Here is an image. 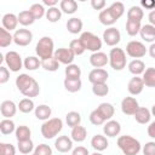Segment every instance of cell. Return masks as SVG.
Masks as SVG:
<instances>
[{
	"label": "cell",
	"mask_w": 155,
	"mask_h": 155,
	"mask_svg": "<svg viewBox=\"0 0 155 155\" xmlns=\"http://www.w3.org/2000/svg\"><path fill=\"white\" fill-rule=\"evenodd\" d=\"M90 155H103L101 151H94V153H92V154H90Z\"/></svg>",
	"instance_id": "cell-62"
},
{
	"label": "cell",
	"mask_w": 155,
	"mask_h": 155,
	"mask_svg": "<svg viewBox=\"0 0 155 155\" xmlns=\"http://www.w3.org/2000/svg\"><path fill=\"white\" fill-rule=\"evenodd\" d=\"M133 116H134V120H136L138 124L145 125V124H148V122L150 121V119H151V113H150L149 109H147V108H144V107H139L138 110L134 113Z\"/></svg>",
	"instance_id": "cell-23"
},
{
	"label": "cell",
	"mask_w": 155,
	"mask_h": 155,
	"mask_svg": "<svg viewBox=\"0 0 155 155\" xmlns=\"http://www.w3.org/2000/svg\"><path fill=\"white\" fill-rule=\"evenodd\" d=\"M148 19H149V24H151V25L155 27V10H153V11L149 12Z\"/></svg>",
	"instance_id": "cell-59"
},
{
	"label": "cell",
	"mask_w": 155,
	"mask_h": 155,
	"mask_svg": "<svg viewBox=\"0 0 155 155\" xmlns=\"http://www.w3.org/2000/svg\"><path fill=\"white\" fill-rule=\"evenodd\" d=\"M54 148L59 153H68L73 149V139L68 136H59L54 140Z\"/></svg>",
	"instance_id": "cell-15"
},
{
	"label": "cell",
	"mask_w": 155,
	"mask_h": 155,
	"mask_svg": "<svg viewBox=\"0 0 155 155\" xmlns=\"http://www.w3.org/2000/svg\"><path fill=\"white\" fill-rule=\"evenodd\" d=\"M128 71L131 74H133L134 76H139L140 74H143L145 71V64L142 59H133L128 63L127 65Z\"/></svg>",
	"instance_id": "cell-24"
},
{
	"label": "cell",
	"mask_w": 155,
	"mask_h": 155,
	"mask_svg": "<svg viewBox=\"0 0 155 155\" xmlns=\"http://www.w3.org/2000/svg\"><path fill=\"white\" fill-rule=\"evenodd\" d=\"M54 51V42L50 36H42L35 46V52L41 61L53 57Z\"/></svg>",
	"instance_id": "cell-4"
},
{
	"label": "cell",
	"mask_w": 155,
	"mask_h": 155,
	"mask_svg": "<svg viewBox=\"0 0 155 155\" xmlns=\"http://www.w3.org/2000/svg\"><path fill=\"white\" fill-rule=\"evenodd\" d=\"M18 23L23 27H28V25H31L34 22H35V18L34 16L31 15V12L29 10H24V11H21L18 13Z\"/></svg>",
	"instance_id": "cell-32"
},
{
	"label": "cell",
	"mask_w": 155,
	"mask_h": 155,
	"mask_svg": "<svg viewBox=\"0 0 155 155\" xmlns=\"http://www.w3.org/2000/svg\"><path fill=\"white\" fill-rule=\"evenodd\" d=\"M29 11L31 12V15L34 16L35 19H40V18H42L44 16H46V10H45L44 5H42V4H39V2L33 4V5L29 7Z\"/></svg>",
	"instance_id": "cell-42"
},
{
	"label": "cell",
	"mask_w": 155,
	"mask_h": 155,
	"mask_svg": "<svg viewBox=\"0 0 155 155\" xmlns=\"http://www.w3.org/2000/svg\"><path fill=\"white\" fill-rule=\"evenodd\" d=\"M63 85H64V88L70 92V93H75L78 91L81 90V86H82V81L81 79H70V78H65L64 81H63Z\"/></svg>",
	"instance_id": "cell-26"
},
{
	"label": "cell",
	"mask_w": 155,
	"mask_h": 155,
	"mask_svg": "<svg viewBox=\"0 0 155 155\" xmlns=\"http://www.w3.org/2000/svg\"><path fill=\"white\" fill-rule=\"evenodd\" d=\"M140 38L145 41V42H155V27L151 24H144L140 28L139 31Z\"/></svg>",
	"instance_id": "cell-20"
},
{
	"label": "cell",
	"mask_w": 155,
	"mask_h": 155,
	"mask_svg": "<svg viewBox=\"0 0 155 155\" xmlns=\"http://www.w3.org/2000/svg\"><path fill=\"white\" fill-rule=\"evenodd\" d=\"M0 155H16V148L11 143H0Z\"/></svg>",
	"instance_id": "cell-50"
},
{
	"label": "cell",
	"mask_w": 155,
	"mask_h": 155,
	"mask_svg": "<svg viewBox=\"0 0 155 155\" xmlns=\"http://www.w3.org/2000/svg\"><path fill=\"white\" fill-rule=\"evenodd\" d=\"M91 145L96 151H103L109 147V142L103 134H94L91 139Z\"/></svg>",
	"instance_id": "cell-19"
},
{
	"label": "cell",
	"mask_w": 155,
	"mask_h": 155,
	"mask_svg": "<svg viewBox=\"0 0 155 155\" xmlns=\"http://www.w3.org/2000/svg\"><path fill=\"white\" fill-rule=\"evenodd\" d=\"M148 53H149V56H150L151 58H155V42H153V44L149 46Z\"/></svg>",
	"instance_id": "cell-60"
},
{
	"label": "cell",
	"mask_w": 155,
	"mask_h": 155,
	"mask_svg": "<svg viewBox=\"0 0 155 155\" xmlns=\"http://www.w3.org/2000/svg\"><path fill=\"white\" fill-rule=\"evenodd\" d=\"M143 82L147 87H155V68H147L143 73Z\"/></svg>",
	"instance_id": "cell-36"
},
{
	"label": "cell",
	"mask_w": 155,
	"mask_h": 155,
	"mask_svg": "<svg viewBox=\"0 0 155 155\" xmlns=\"http://www.w3.org/2000/svg\"><path fill=\"white\" fill-rule=\"evenodd\" d=\"M64 73H65V78L80 79V76H81V68L78 64H69V65H67Z\"/></svg>",
	"instance_id": "cell-39"
},
{
	"label": "cell",
	"mask_w": 155,
	"mask_h": 155,
	"mask_svg": "<svg viewBox=\"0 0 155 155\" xmlns=\"http://www.w3.org/2000/svg\"><path fill=\"white\" fill-rule=\"evenodd\" d=\"M143 154L144 155H155V142H148L143 147Z\"/></svg>",
	"instance_id": "cell-53"
},
{
	"label": "cell",
	"mask_w": 155,
	"mask_h": 155,
	"mask_svg": "<svg viewBox=\"0 0 155 155\" xmlns=\"http://www.w3.org/2000/svg\"><path fill=\"white\" fill-rule=\"evenodd\" d=\"M31 155H35V154H34V153H33V154H31Z\"/></svg>",
	"instance_id": "cell-63"
},
{
	"label": "cell",
	"mask_w": 155,
	"mask_h": 155,
	"mask_svg": "<svg viewBox=\"0 0 155 155\" xmlns=\"http://www.w3.org/2000/svg\"><path fill=\"white\" fill-rule=\"evenodd\" d=\"M16 87L23 96L28 98L36 97L40 93V87L38 81L28 74H19L16 78Z\"/></svg>",
	"instance_id": "cell-1"
},
{
	"label": "cell",
	"mask_w": 155,
	"mask_h": 155,
	"mask_svg": "<svg viewBox=\"0 0 155 155\" xmlns=\"http://www.w3.org/2000/svg\"><path fill=\"white\" fill-rule=\"evenodd\" d=\"M53 57L62 64H65V65H69V64H73V61L75 58V54L74 52L68 47H61V48H57L54 51V54Z\"/></svg>",
	"instance_id": "cell-10"
},
{
	"label": "cell",
	"mask_w": 155,
	"mask_h": 155,
	"mask_svg": "<svg viewBox=\"0 0 155 155\" xmlns=\"http://www.w3.org/2000/svg\"><path fill=\"white\" fill-rule=\"evenodd\" d=\"M138 108H139V104L134 97H125L121 101V110L126 115H134Z\"/></svg>",
	"instance_id": "cell-13"
},
{
	"label": "cell",
	"mask_w": 155,
	"mask_h": 155,
	"mask_svg": "<svg viewBox=\"0 0 155 155\" xmlns=\"http://www.w3.org/2000/svg\"><path fill=\"white\" fill-rule=\"evenodd\" d=\"M15 131H16V126H15V122L11 119H4V120L0 121V132L4 136L11 134Z\"/></svg>",
	"instance_id": "cell-37"
},
{
	"label": "cell",
	"mask_w": 155,
	"mask_h": 155,
	"mask_svg": "<svg viewBox=\"0 0 155 155\" xmlns=\"http://www.w3.org/2000/svg\"><path fill=\"white\" fill-rule=\"evenodd\" d=\"M142 28L140 22H134V21H126V33L130 36H136L137 34H139Z\"/></svg>",
	"instance_id": "cell-40"
},
{
	"label": "cell",
	"mask_w": 155,
	"mask_h": 155,
	"mask_svg": "<svg viewBox=\"0 0 155 155\" xmlns=\"http://www.w3.org/2000/svg\"><path fill=\"white\" fill-rule=\"evenodd\" d=\"M87 137V130L86 127L79 125L74 128H71V132H70V138L73 139V142H78V143H81L86 139Z\"/></svg>",
	"instance_id": "cell-27"
},
{
	"label": "cell",
	"mask_w": 155,
	"mask_h": 155,
	"mask_svg": "<svg viewBox=\"0 0 155 155\" xmlns=\"http://www.w3.org/2000/svg\"><path fill=\"white\" fill-rule=\"evenodd\" d=\"M1 23H2V28H5L6 30H8V31L15 30L17 28V24H18V17L13 13H6L2 16Z\"/></svg>",
	"instance_id": "cell-21"
},
{
	"label": "cell",
	"mask_w": 155,
	"mask_h": 155,
	"mask_svg": "<svg viewBox=\"0 0 155 155\" xmlns=\"http://www.w3.org/2000/svg\"><path fill=\"white\" fill-rule=\"evenodd\" d=\"M17 148L19 150V153L27 155V154H30L35 148H34V143L31 139H28V140H22V142H17Z\"/></svg>",
	"instance_id": "cell-45"
},
{
	"label": "cell",
	"mask_w": 155,
	"mask_h": 155,
	"mask_svg": "<svg viewBox=\"0 0 155 155\" xmlns=\"http://www.w3.org/2000/svg\"><path fill=\"white\" fill-rule=\"evenodd\" d=\"M90 121H91V124L92 125H96V126H99V125H104L107 121L102 117V115L99 114V111L97 110V108L94 109V110H92L91 111V114H90Z\"/></svg>",
	"instance_id": "cell-49"
},
{
	"label": "cell",
	"mask_w": 155,
	"mask_h": 155,
	"mask_svg": "<svg viewBox=\"0 0 155 155\" xmlns=\"http://www.w3.org/2000/svg\"><path fill=\"white\" fill-rule=\"evenodd\" d=\"M148 50L145 47V45L140 41L137 40H132L126 45V53L127 56L134 58V59H139L142 57H144L147 54Z\"/></svg>",
	"instance_id": "cell-7"
},
{
	"label": "cell",
	"mask_w": 155,
	"mask_h": 155,
	"mask_svg": "<svg viewBox=\"0 0 155 155\" xmlns=\"http://www.w3.org/2000/svg\"><path fill=\"white\" fill-rule=\"evenodd\" d=\"M92 93L97 97H104L109 93V87L105 84H94L92 85Z\"/></svg>",
	"instance_id": "cell-47"
},
{
	"label": "cell",
	"mask_w": 155,
	"mask_h": 155,
	"mask_svg": "<svg viewBox=\"0 0 155 155\" xmlns=\"http://www.w3.org/2000/svg\"><path fill=\"white\" fill-rule=\"evenodd\" d=\"M34 154L35 155H52V149L50 145L42 143V144H39L38 147H35Z\"/></svg>",
	"instance_id": "cell-51"
},
{
	"label": "cell",
	"mask_w": 155,
	"mask_h": 155,
	"mask_svg": "<svg viewBox=\"0 0 155 155\" xmlns=\"http://www.w3.org/2000/svg\"><path fill=\"white\" fill-rule=\"evenodd\" d=\"M8 79H10V71H8V69L6 68V67H0V84L1 85H4V84H6L7 81H8Z\"/></svg>",
	"instance_id": "cell-52"
},
{
	"label": "cell",
	"mask_w": 155,
	"mask_h": 155,
	"mask_svg": "<svg viewBox=\"0 0 155 155\" xmlns=\"http://www.w3.org/2000/svg\"><path fill=\"white\" fill-rule=\"evenodd\" d=\"M17 107H18L19 111L24 113V114H29L33 110H35V108H36L31 98H23V99H21Z\"/></svg>",
	"instance_id": "cell-35"
},
{
	"label": "cell",
	"mask_w": 155,
	"mask_h": 155,
	"mask_svg": "<svg viewBox=\"0 0 155 155\" xmlns=\"http://www.w3.org/2000/svg\"><path fill=\"white\" fill-rule=\"evenodd\" d=\"M4 59H5V63H6L7 68L11 71H13V73L19 71L22 69V67H24L21 54L18 52H16V51H8V52H6Z\"/></svg>",
	"instance_id": "cell-8"
},
{
	"label": "cell",
	"mask_w": 155,
	"mask_h": 155,
	"mask_svg": "<svg viewBox=\"0 0 155 155\" xmlns=\"http://www.w3.org/2000/svg\"><path fill=\"white\" fill-rule=\"evenodd\" d=\"M82 25H84L82 24V21L80 18H78V17L69 18L68 22H67V24H65V27H67V29H68V31L70 34H78V33H80L82 30Z\"/></svg>",
	"instance_id": "cell-29"
},
{
	"label": "cell",
	"mask_w": 155,
	"mask_h": 155,
	"mask_svg": "<svg viewBox=\"0 0 155 155\" xmlns=\"http://www.w3.org/2000/svg\"><path fill=\"white\" fill-rule=\"evenodd\" d=\"M140 5L147 10H151V11L155 10V0H142Z\"/></svg>",
	"instance_id": "cell-56"
},
{
	"label": "cell",
	"mask_w": 155,
	"mask_h": 155,
	"mask_svg": "<svg viewBox=\"0 0 155 155\" xmlns=\"http://www.w3.org/2000/svg\"><path fill=\"white\" fill-rule=\"evenodd\" d=\"M91 6L93 10H103L105 6L104 0H91Z\"/></svg>",
	"instance_id": "cell-55"
},
{
	"label": "cell",
	"mask_w": 155,
	"mask_h": 155,
	"mask_svg": "<svg viewBox=\"0 0 155 155\" xmlns=\"http://www.w3.org/2000/svg\"><path fill=\"white\" fill-rule=\"evenodd\" d=\"M121 132V125L116 120H109L103 126V133L107 137H116Z\"/></svg>",
	"instance_id": "cell-16"
},
{
	"label": "cell",
	"mask_w": 155,
	"mask_h": 155,
	"mask_svg": "<svg viewBox=\"0 0 155 155\" xmlns=\"http://www.w3.org/2000/svg\"><path fill=\"white\" fill-rule=\"evenodd\" d=\"M59 8L67 15H73L78 11V2L75 0H62L59 2Z\"/></svg>",
	"instance_id": "cell-30"
},
{
	"label": "cell",
	"mask_w": 155,
	"mask_h": 155,
	"mask_svg": "<svg viewBox=\"0 0 155 155\" xmlns=\"http://www.w3.org/2000/svg\"><path fill=\"white\" fill-rule=\"evenodd\" d=\"M121 40V34L115 27H109L103 31V41L108 46H116Z\"/></svg>",
	"instance_id": "cell-11"
},
{
	"label": "cell",
	"mask_w": 155,
	"mask_h": 155,
	"mask_svg": "<svg viewBox=\"0 0 155 155\" xmlns=\"http://www.w3.org/2000/svg\"><path fill=\"white\" fill-rule=\"evenodd\" d=\"M108 71L103 68H94L90 71L88 74V81L94 85V84H105L108 80Z\"/></svg>",
	"instance_id": "cell-12"
},
{
	"label": "cell",
	"mask_w": 155,
	"mask_h": 155,
	"mask_svg": "<svg viewBox=\"0 0 155 155\" xmlns=\"http://www.w3.org/2000/svg\"><path fill=\"white\" fill-rule=\"evenodd\" d=\"M109 64L114 70H122L126 68V52L120 47H114L109 52Z\"/></svg>",
	"instance_id": "cell-5"
},
{
	"label": "cell",
	"mask_w": 155,
	"mask_h": 155,
	"mask_svg": "<svg viewBox=\"0 0 155 155\" xmlns=\"http://www.w3.org/2000/svg\"><path fill=\"white\" fill-rule=\"evenodd\" d=\"M97 110L99 111V114L102 115V117H103L105 121L111 120V117L114 116V113H115V109H114L113 104L107 103V102L101 103V104L97 107Z\"/></svg>",
	"instance_id": "cell-22"
},
{
	"label": "cell",
	"mask_w": 155,
	"mask_h": 155,
	"mask_svg": "<svg viewBox=\"0 0 155 155\" xmlns=\"http://www.w3.org/2000/svg\"><path fill=\"white\" fill-rule=\"evenodd\" d=\"M57 4H58V0H44V1H42V5L48 6V8H51V7H56Z\"/></svg>",
	"instance_id": "cell-58"
},
{
	"label": "cell",
	"mask_w": 155,
	"mask_h": 155,
	"mask_svg": "<svg viewBox=\"0 0 155 155\" xmlns=\"http://www.w3.org/2000/svg\"><path fill=\"white\" fill-rule=\"evenodd\" d=\"M31 41H33V33L29 29L21 28V29H17L13 34V42L17 46L24 47V46H28Z\"/></svg>",
	"instance_id": "cell-9"
},
{
	"label": "cell",
	"mask_w": 155,
	"mask_h": 155,
	"mask_svg": "<svg viewBox=\"0 0 155 155\" xmlns=\"http://www.w3.org/2000/svg\"><path fill=\"white\" fill-rule=\"evenodd\" d=\"M98 19H99V22H101L103 25H107V27H113V24L117 21V19L111 15V12H110V10H109L108 7L104 8V10H102V11L99 12Z\"/></svg>",
	"instance_id": "cell-28"
},
{
	"label": "cell",
	"mask_w": 155,
	"mask_h": 155,
	"mask_svg": "<svg viewBox=\"0 0 155 155\" xmlns=\"http://www.w3.org/2000/svg\"><path fill=\"white\" fill-rule=\"evenodd\" d=\"M108 8L110 10L111 15H113L116 19H119V18L125 13V6H124V4H122V2H120V1L113 2Z\"/></svg>",
	"instance_id": "cell-46"
},
{
	"label": "cell",
	"mask_w": 155,
	"mask_h": 155,
	"mask_svg": "<svg viewBox=\"0 0 155 155\" xmlns=\"http://www.w3.org/2000/svg\"><path fill=\"white\" fill-rule=\"evenodd\" d=\"M13 41V35L5 28H0V47H7Z\"/></svg>",
	"instance_id": "cell-41"
},
{
	"label": "cell",
	"mask_w": 155,
	"mask_h": 155,
	"mask_svg": "<svg viewBox=\"0 0 155 155\" xmlns=\"http://www.w3.org/2000/svg\"><path fill=\"white\" fill-rule=\"evenodd\" d=\"M143 88H144V82H143V79L140 76H133L128 81L127 90L132 96H137V94L142 93Z\"/></svg>",
	"instance_id": "cell-18"
},
{
	"label": "cell",
	"mask_w": 155,
	"mask_h": 155,
	"mask_svg": "<svg viewBox=\"0 0 155 155\" xmlns=\"http://www.w3.org/2000/svg\"><path fill=\"white\" fill-rule=\"evenodd\" d=\"M63 128V121L59 117H51L41 125V134L45 139L54 138Z\"/></svg>",
	"instance_id": "cell-3"
},
{
	"label": "cell",
	"mask_w": 155,
	"mask_h": 155,
	"mask_svg": "<svg viewBox=\"0 0 155 155\" xmlns=\"http://www.w3.org/2000/svg\"><path fill=\"white\" fill-rule=\"evenodd\" d=\"M144 17L143 8L140 6H131L130 10L127 11V19L128 21H134V22H140Z\"/></svg>",
	"instance_id": "cell-31"
},
{
	"label": "cell",
	"mask_w": 155,
	"mask_h": 155,
	"mask_svg": "<svg viewBox=\"0 0 155 155\" xmlns=\"http://www.w3.org/2000/svg\"><path fill=\"white\" fill-rule=\"evenodd\" d=\"M23 64L27 70L33 71V70H36L39 67H41V59L35 56H28L27 58H24Z\"/></svg>",
	"instance_id": "cell-33"
},
{
	"label": "cell",
	"mask_w": 155,
	"mask_h": 155,
	"mask_svg": "<svg viewBox=\"0 0 155 155\" xmlns=\"http://www.w3.org/2000/svg\"><path fill=\"white\" fill-rule=\"evenodd\" d=\"M147 132H148V136L150 138H154L155 139V121H153V122L149 124V126L147 128Z\"/></svg>",
	"instance_id": "cell-57"
},
{
	"label": "cell",
	"mask_w": 155,
	"mask_h": 155,
	"mask_svg": "<svg viewBox=\"0 0 155 155\" xmlns=\"http://www.w3.org/2000/svg\"><path fill=\"white\" fill-rule=\"evenodd\" d=\"M109 63V56L104 52H94L90 56V64L94 68H103Z\"/></svg>",
	"instance_id": "cell-14"
},
{
	"label": "cell",
	"mask_w": 155,
	"mask_h": 155,
	"mask_svg": "<svg viewBox=\"0 0 155 155\" xmlns=\"http://www.w3.org/2000/svg\"><path fill=\"white\" fill-rule=\"evenodd\" d=\"M41 67H42V69H45L46 71H56V70H58V68H59V62H58L54 57H51V58H48V59L41 61Z\"/></svg>",
	"instance_id": "cell-44"
},
{
	"label": "cell",
	"mask_w": 155,
	"mask_h": 155,
	"mask_svg": "<svg viewBox=\"0 0 155 155\" xmlns=\"http://www.w3.org/2000/svg\"><path fill=\"white\" fill-rule=\"evenodd\" d=\"M79 39L82 42L85 50H87V51H91L94 53L102 48V40L96 34H93L91 31H84Z\"/></svg>",
	"instance_id": "cell-6"
},
{
	"label": "cell",
	"mask_w": 155,
	"mask_h": 155,
	"mask_svg": "<svg viewBox=\"0 0 155 155\" xmlns=\"http://www.w3.org/2000/svg\"><path fill=\"white\" fill-rule=\"evenodd\" d=\"M15 134H16V138H17V142H22V140H28L30 139V136H31V131L28 126L25 125H21L16 128L15 131Z\"/></svg>",
	"instance_id": "cell-34"
},
{
	"label": "cell",
	"mask_w": 155,
	"mask_h": 155,
	"mask_svg": "<svg viewBox=\"0 0 155 155\" xmlns=\"http://www.w3.org/2000/svg\"><path fill=\"white\" fill-rule=\"evenodd\" d=\"M34 113H35V117H36L38 120L46 121V120L51 119L50 116H51V114H52V109H51V107H48V105H46V104H40V105H38V107L35 108Z\"/></svg>",
	"instance_id": "cell-25"
},
{
	"label": "cell",
	"mask_w": 155,
	"mask_h": 155,
	"mask_svg": "<svg viewBox=\"0 0 155 155\" xmlns=\"http://www.w3.org/2000/svg\"><path fill=\"white\" fill-rule=\"evenodd\" d=\"M65 122L69 127L74 128L76 126L80 125L81 122V115L78 113V111H69L67 115H65Z\"/></svg>",
	"instance_id": "cell-38"
},
{
	"label": "cell",
	"mask_w": 155,
	"mask_h": 155,
	"mask_svg": "<svg viewBox=\"0 0 155 155\" xmlns=\"http://www.w3.org/2000/svg\"><path fill=\"white\" fill-rule=\"evenodd\" d=\"M71 155H90V153H88L87 148L79 145V147H76V148H74V149H73Z\"/></svg>",
	"instance_id": "cell-54"
},
{
	"label": "cell",
	"mask_w": 155,
	"mask_h": 155,
	"mask_svg": "<svg viewBox=\"0 0 155 155\" xmlns=\"http://www.w3.org/2000/svg\"><path fill=\"white\" fill-rule=\"evenodd\" d=\"M17 109H18V107L15 104V102H12L10 99L4 101L0 105V113L5 119H11L12 116H15L17 113Z\"/></svg>",
	"instance_id": "cell-17"
},
{
	"label": "cell",
	"mask_w": 155,
	"mask_h": 155,
	"mask_svg": "<svg viewBox=\"0 0 155 155\" xmlns=\"http://www.w3.org/2000/svg\"><path fill=\"white\" fill-rule=\"evenodd\" d=\"M150 113H151V116H155V104L151 107V110H150Z\"/></svg>",
	"instance_id": "cell-61"
},
{
	"label": "cell",
	"mask_w": 155,
	"mask_h": 155,
	"mask_svg": "<svg viewBox=\"0 0 155 155\" xmlns=\"http://www.w3.org/2000/svg\"><path fill=\"white\" fill-rule=\"evenodd\" d=\"M117 147L124 153V155H137L142 149L139 140L127 134L120 136L117 138Z\"/></svg>",
	"instance_id": "cell-2"
},
{
	"label": "cell",
	"mask_w": 155,
	"mask_h": 155,
	"mask_svg": "<svg viewBox=\"0 0 155 155\" xmlns=\"http://www.w3.org/2000/svg\"><path fill=\"white\" fill-rule=\"evenodd\" d=\"M61 17H62V11H61V8H58L57 6L46 10V18H47L48 22L56 23V22H58V21L61 19Z\"/></svg>",
	"instance_id": "cell-43"
},
{
	"label": "cell",
	"mask_w": 155,
	"mask_h": 155,
	"mask_svg": "<svg viewBox=\"0 0 155 155\" xmlns=\"http://www.w3.org/2000/svg\"><path fill=\"white\" fill-rule=\"evenodd\" d=\"M69 48L74 52L75 56H81V54L86 51L85 47H84V45H82V42L80 41V39H74V40H71L70 44H69Z\"/></svg>",
	"instance_id": "cell-48"
}]
</instances>
